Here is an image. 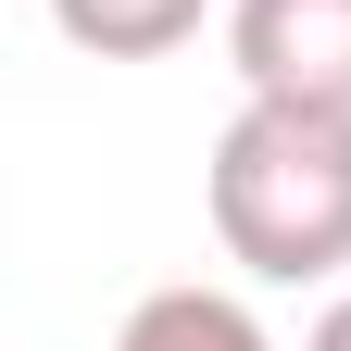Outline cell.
Instances as JSON below:
<instances>
[{
  "label": "cell",
  "mask_w": 351,
  "mask_h": 351,
  "mask_svg": "<svg viewBox=\"0 0 351 351\" xmlns=\"http://www.w3.org/2000/svg\"><path fill=\"white\" fill-rule=\"evenodd\" d=\"M113 351H276L263 339V314L239 289H201V276H176V289H151L138 314L113 326Z\"/></svg>",
  "instance_id": "cell-3"
},
{
  "label": "cell",
  "mask_w": 351,
  "mask_h": 351,
  "mask_svg": "<svg viewBox=\"0 0 351 351\" xmlns=\"http://www.w3.org/2000/svg\"><path fill=\"white\" fill-rule=\"evenodd\" d=\"M301 351H351V289H339L326 314H314V339H301Z\"/></svg>",
  "instance_id": "cell-5"
},
{
  "label": "cell",
  "mask_w": 351,
  "mask_h": 351,
  "mask_svg": "<svg viewBox=\"0 0 351 351\" xmlns=\"http://www.w3.org/2000/svg\"><path fill=\"white\" fill-rule=\"evenodd\" d=\"M213 0H51V25L75 38L88 63H163V51H189Z\"/></svg>",
  "instance_id": "cell-4"
},
{
  "label": "cell",
  "mask_w": 351,
  "mask_h": 351,
  "mask_svg": "<svg viewBox=\"0 0 351 351\" xmlns=\"http://www.w3.org/2000/svg\"><path fill=\"white\" fill-rule=\"evenodd\" d=\"M226 63L251 101H351V0H226Z\"/></svg>",
  "instance_id": "cell-2"
},
{
  "label": "cell",
  "mask_w": 351,
  "mask_h": 351,
  "mask_svg": "<svg viewBox=\"0 0 351 351\" xmlns=\"http://www.w3.org/2000/svg\"><path fill=\"white\" fill-rule=\"evenodd\" d=\"M201 213L251 289L351 276V101H251L201 163Z\"/></svg>",
  "instance_id": "cell-1"
}]
</instances>
